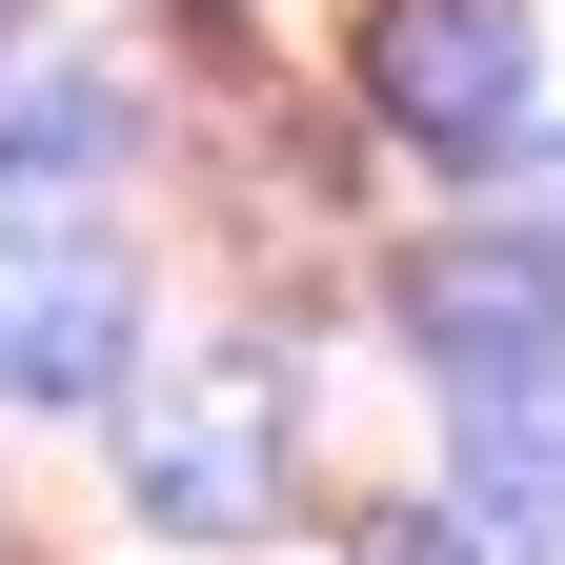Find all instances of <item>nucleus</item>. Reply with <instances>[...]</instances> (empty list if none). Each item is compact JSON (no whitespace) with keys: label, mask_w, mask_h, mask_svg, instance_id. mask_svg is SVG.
<instances>
[{"label":"nucleus","mask_w":565,"mask_h":565,"mask_svg":"<svg viewBox=\"0 0 565 565\" xmlns=\"http://www.w3.org/2000/svg\"><path fill=\"white\" fill-rule=\"evenodd\" d=\"M121 484H141L162 545H263V505H282V364H182V384H141V404H121Z\"/></svg>","instance_id":"obj_1"},{"label":"nucleus","mask_w":565,"mask_h":565,"mask_svg":"<svg viewBox=\"0 0 565 565\" xmlns=\"http://www.w3.org/2000/svg\"><path fill=\"white\" fill-rule=\"evenodd\" d=\"M404 343L445 404H565V243L484 223V243H424L404 263Z\"/></svg>","instance_id":"obj_2"},{"label":"nucleus","mask_w":565,"mask_h":565,"mask_svg":"<svg viewBox=\"0 0 565 565\" xmlns=\"http://www.w3.org/2000/svg\"><path fill=\"white\" fill-rule=\"evenodd\" d=\"M121 343H141V263L61 202H21L0 223V404H102Z\"/></svg>","instance_id":"obj_3"},{"label":"nucleus","mask_w":565,"mask_h":565,"mask_svg":"<svg viewBox=\"0 0 565 565\" xmlns=\"http://www.w3.org/2000/svg\"><path fill=\"white\" fill-rule=\"evenodd\" d=\"M364 102L424 162H484V141H525V21L505 0H384L364 21Z\"/></svg>","instance_id":"obj_4"},{"label":"nucleus","mask_w":565,"mask_h":565,"mask_svg":"<svg viewBox=\"0 0 565 565\" xmlns=\"http://www.w3.org/2000/svg\"><path fill=\"white\" fill-rule=\"evenodd\" d=\"M484 565H565V404H465V505Z\"/></svg>","instance_id":"obj_5"},{"label":"nucleus","mask_w":565,"mask_h":565,"mask_svg":"<svg viewBox=\"0 0 565 565\" xmlns=\"http://www.w3.org/2000/svg\"><path fill=\"white\" fill-rule=\"evenodd\" d=\"M364 565H484V545H465V525H424V505H404V525H364Z\"/></svg>","instance_id":"obj_6"},{"label":"nucleus","mask_w":565,"mask_h":565,"mask_svg":"<svg viewBox=\"0 0 565 565\" xmlns=\"http://www.w3.org/2000/svg\"><path fill=\"white\" fill-rule=\"evenodd\" d=\"M0 102H21V82H0Z\"/></svg>","instance_id":"obj_7"}]
</instances>
